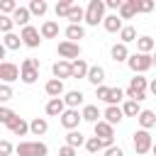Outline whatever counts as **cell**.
Masks as SVG:
<instances>
[{"label":"cell","mask_w":156,"mask_h":156,"mask_svg":"<svg viewBox=\"0 0 156 156\" xmlns=\"http://www.w3.org/2000/svg\"><path fill=\"white\" fill-rule=\"evenodd\" d=\"M146 90H149V80H146L144 76H134V78L129 80L124 95H127V100L141 102V100H146Z\"/></svg>","instance_id":"cell-1"},{"label":"cell","mask_w":156,"mask_h":156,"mask_svg":"<svg viewBox=\"0 0 156 156\" xmlns=\"http://www.w3.org/2000/svg\"><path fill=\"white\" fill-rule=\"evenodd\" d=\"M105 20V0H90L85 7V24L98 27Z\"/></svg>","instance_id":"cell-2"},{"label":"cell","mask_w":156,"mask_h":156,"mask_svg":"<svg viewBox=\"0 0 156 156\" xmlns=\"http://www.w3.org/2000/svg\"><path fill=\"white\" fill-rule=\"evenodd\" d=\"M37 78H39V58H24L20 66V80L32 85L37 83Z\"/></svg>","instance_id":"cell-3"},{"label":"cell","mask_w":156,"mask_h":156,"mask_svg":"<svg viewBox=\"0 0 156 156\" xmlns=\"http://www.w3.org/2000/svg\"><path fill=\"white\" fill-rule=\"evenodd\" d=\"M17 156H46L49 154V146L44 141H20L15 146Z\"/></svg>","instance_id":"cell-4"},{"label":"cell","mask_w":156,"mask_h":156,"mask_svg":"<svg viewBox=\"0 0 156 156\" xmlns=\"http://www.w3.org/2000/svg\"><path fill=\"white\" fill-rule=\"evenodd\" d=\"M127 66L134 71V76H141L144 71H149L151 66H154V61H151V54H129V58H127Z\"/></svg>","instance_id":"cell-5"},{"label":"cell","mask_w":156,"mask_h":156,"mask_svg":"<svg viewBox=\"0 0 156 156\" xmlns=\"http://www.w3.org/2000/svg\"><path fill=\"white\" fill-rule=\"evenodd\" d=\"M132 144H134L136 156H146V154L151 151V146H154V139H151V134H149L146 129H136L134 136H132Z\"/></svg>","instance_id":"cell-6"},{"label":"cell","mask_w":156,"mask_h":156,"mask_svg":"<svg viewBox=\"0 0 156 156\" xmlns=\"http://www.w3.org/2000/svg\"><path fill=\"white\" fill-rule=\"evenodd\" d=\"M56 51H58V56L63 61H76L80 56V44H76V41H61L56 46Z\"/></svg>","instance_id":"cell-7"},{"label":"cell","mask_w":156,"mask_h":156,"mask_svg":"<svg viewBox=\"0 0 156 156\" xmlns=\"http://www.w3.org/2000/svg\"><path fill=\"white\" fill-rule=\"evenodd\" d=\"M20 37H22V44L24 46H29V49H37L39 44H41V34H39V29L37 27H24L22 32H20Z\"/></svg>","instance_id":"cell-8"},{"label":"cell","mask_w":156,"mask_h":156,"mask_svg":"<svg viewBox=\"0 0 156 156\" xmlns=\"http://www.w3.org/2000/svg\"><path fill=\"white\" fill-rule=\"evenodd\" d=\"M0 80L2 83H15V80H20V68L12 63V61H2L0 63Z\"/></svg>","instance_id":"cell-9"},{"label":"cell","mask_w":156,"mask_h":156,"mask_svg":"<svg viewBox=\"0 0 156 156\" xmlns=\"http://www.w3.org/2000/svg\"><path fill=\"white\" fill-rule=\"evenodd\" d=\"M83 122V117H80V112L78 110H71V107H66V112L61 115V124L68 129V132H73V129H78V124Z\"/></svg>","instance_id":"cell-10"},{"label":"cell","mask_w":156,"mask_h":156,"mask_svg":"<svg viewBox=\"0 0 156 156\" xmlns=\"http://www.w3.org/2000/svg\"><path fill=\"white\" fill-rule=\"evenodd\" d=\"M93 129H95V136H98V139H102V141H115V127L107 124L105 119H100L98 124H93Z\"/></svg>","instance_id":"cell-11"},{"label":"cell","mask_w":156,"mask_h":156,"mask_svg":"<svg viewBox=\"0 0 156 156\" xmlns=\"http://www.w3.org/2000/svg\"><path fill=\"white\" fill-rule=\"evenodd\" d=\"M51 73H54V78H58V80H66V78H71V61H63V58H58V61L51 66Z\"/></svg>","instance_id":"cell-12"},{"label":"cell","mask_w":156,"mask_h":156,"mask_svg":"<svg viewBox=\"0 0 156 156\" xmlns=\"http://www.w3.org/2000/svg\"><path fill=\"white\" fill-rule=\"evenodd\" d=\"M44 110H46L49 117H61V115L66 112V102H63V98H51Z\"/></svg>","instance_id":"cell-13"},{"label":"cell","mask_w":156,"mask_h":156,"mask_svg":"<svg viewBox=\"0 0 156 156\" xmlns=\"http://www.w3.org/2000/svg\"><path fill=\"white\" fill-rule=\"evenodd\" d=\"M102 117H105V122H107V124H112V127H115V124H119V122H122L124 112H122V107H119V105H107V110L102 112Z\"/></svg>","instance_id":"cell-14"},{"label":"cell","mask_w":156,"mask_h":156,"mask_svg":"<svg viewBox=\"0 0 156 156\" xmlns=\"http://www.w3.org/2000/svg\"><path fill=\"white\" fill-rule=\"evenodd\" d=\"M110 146H115V141H102V139H98V136L85 139V149H88L93 156H98V151H105V149H110Z\"/></svg>","instance_id":"cell-15"},{"label":"cell","mask_w":156,"mask_h":156,"mask_svg":"<svg viewBox=\"0 0 156 156\" xmlns=\"http://www.w3.org/2000/svg\"><path fill=\"white\" fill-rule=\"evenodd\" d=\"M44 93H46L49 98H61V95H66V90H63V80H58V78H51V80H46V85H44Z\"/></svg>","instance_id":"cell-16"},{"label":"cell","mask_w":156,"mask_h":156,"mask_svg":"<svg viewBox=\"0 0 156 156\" xmlns=\"http://www.w3.org/2000/svg\"><path fill=\"white\" fill-rule=\"evenodd\" d=\"M136 122H139V127L141 129H151V127H156V112L154 110H141L139 112V117H136Z\"/></svg>","instance_id":"cell-17"},{"label":"cell","mask_w":156,"mask_h":156,"mask_svg":"<svg viewBox=\"0 0 156 156\" xmlns=\"http://www.w3.org/2000/svg\"><path fill=\"white\" fill-rule=\"evenodd\" d=\"M7 129H10L15 136H24V134L29 132V122H27V119H22V117L17 115V117H15V119L7 124Z\"/></svg>","instance_id":"cell-18"},{"label":"cell","mask_w":156,"mask_h":156,"mask_svg":"<svg viewBox=\"0 0 156 156\" xmlns=\"http://www.w3.org/2000/svg\"><path fill=\"white\" fill-rule=\"evenodd\" d=\"M110 56H112V61L115 63H122V61H127L129 58V49H127V44H112V49H110Z\"/></svg>","instance_id":"cell-19"},{"label":"cell","mask_w":156,"mask_h":156,"mask_svg":"<svg viewBox=\"0 0 156 156\" xmlns=\"http://www.w3.org/2000/svg\"><path fill=\"white\" fill-rule=\"evenodd\" d=\"M88 71H90V66L83 58L71 61V78H88Z\"/></svg>","instance_id":"cell-20"},{"label":"cell","mask_w":156,"mask_h":156,"mask_svg":"<svg viewBox=\"0 0 156 156\" xmlns=\"http://www.w3.org/2000/svg\"><path fill=\"white\" fill-rule=\"evenodd\" d=\"M136 2L139 0H122V7H119V20H132L136 15Z\"/></svg>","instance_id":"cell-21"},{"label":"cell","mask_w":156,"mask_h":156,"mask_svg":"<svg viewBox=\"0 0 156 156\" xmlns=\"http://www.w3.org/2000/svg\"><path fill=\"white\" fill-rule=\"evenodd\" d=\"M39 34H41V39H54V37H58V22H56V20H46V22L41 24Z\"/></svg>","instance_id":"cell-22"},{"label":"cell","mask_w":156,"mask_h":156,"mask_svg":"<svg viewBox=\"0 0 156 156\" xmlns=\"http://www.w3.org/2000/svg\"><path fill=\"white\" fill-rule=\"evenodd\" d=\"M83 93L80 90H68L66 95H63V102H66V107H71V110H78V105H83Z\"/></svg>","instance_id":"cell-23"},{"label":"cell","mask_w":156,"mask_h":156,"mask_svg":"<svg viewBox=\"0 0 156 156\" xmlns=\"http://www.w3.org/2000/svg\"><path fill=\"white\" fill-rule=\"evenodd\" d=\"M80 117L85 119V122H90V124H98L100 122V110H98V105H85L83 110H80Z\"/></svg>","instance_id":"cell-24"},{"label":"cell","mask_w":156,"mask_h":156,"mask_svg":"<svg viewBox=\"0 0 156 156\" xmlns=\"http://www.w3.org/2000/svg\"><path fill=\"white\" fill-rule=\"evenodd\" d=\"M29 132H32L34 136H44V134L49 132V122H46L44 117H34V119L29 122Z\"/></svg>","instance_id":"cell-25"},{"label":"cell","mask_w":156,"mask_h":156,"mask_svg":"<svg viewBox=\"0 0 156 156\" xmlns=\"http://www.w3.org/2000/svg\"><path fill=\"white\" fill-rule=\"evenodd\" d=\"M102 27H105V32H122V20H119V15H107L105 20H102Z\"/></svg>","instance_id":"cell-26"},{"label":"cell","mask_w":156,"mask_h":156,"mask_svg":"<svg viewBox=\"0 0 156 156\" xmlns=\"http://www.w3.org/2000/svg\"><path fill=\"white\" fill-rule=\"evenodd\" d=\"M88 80H90L95 88H100V85L105 83V68H102V66H90V71H88Z\"/></svg>","instance_id":"cell-27"},{"label":"cell","mask_w":156,"mask_h":156,"mask_svg":"<svg viewBox=\"0 0 156 156\" xmlns=\"http://www.w3.org/2000/svg\"><path fill=\"white\" fill-rule=\"evenodd\" d=\"M29 17H32V15H29V7H17L15 15H12V22L24 29V27H29Z\"/></svg>","instance_id":"cell-28"},{"label":"cell","mask_w":156,"mask_h":156,"mask_svg":"<svg viewBox=\"0 0 156 156\" xmlns=\"http://www.w3.org/2000/svg\"><path fill=\"white\" fill-rule=\"evenodd\" d=\"M83 37H85L83 24H68L66 27V41H76L78 44V39H83Z\"/></svg>","instance_id":"cell-29"},{"label":"cell","mask_w":156,"mask_h":156,"mask_svg":"<svg viewBox=\"0 0 156 156\" xmlns=\"http://www.w3.org/2000/svg\"><path fill=\"white\" fill-rule=\"evenodd\" d=\"M71 24H80V22H85V10L80 7V5H73L71 7V12H68V17H66Z\"/></svg>","instance_id":"cell-30"},{"label":"cell","mask_w":156,"mask_h":156,"mask_svg":"<svg viewBox=\"0 0 156 156\" xmlns=\"http://www.w3.org/2000/svg\"><path fill=\"white\" fill-rule=\"evenodd\" d=\"M2 46H5V49H10V51H15V49H20V46H22V37H20V34H15V32H10V34H5V39H2Z\"/></svg>","instance_id":"cell-31"},{"label":"cell","mask_w":156,"mask_h":156,"mask_svg":"<svg viewBox=\"0 0 156 156\" xmlns=\"http://www.w3.org/2000/svg\"><path fill=\"white\" fill-rule=\"evenodd\" d=\"M66 144H68V146H73V149L85 146V136H83L78 129H73V132H68V134H66Z\"/></svg>","instance_id":"cell-32"},{"label":"cell","mask_w":156,"mask_h":156,"mask_svg":"<svg viewBox=\"0 0 156 156\" xmlns=\"http://www.w3.org/2000/svg\"><path fill=\"white\" fill-rule=\"evenodd\" d=\"M122 112H124V117H139L141 107H139V102H134V100H124V102H122Z\"/></svg>","instance_id":"cell-33"},{"label":"cell","mask_w":156,"mask_h":156,"mask_svg":"<svg viewBox=\"0 0 156 156\" xmlns=\"http://www.w3.org/2000/svg\"><path fill=\"white\" fill-rule=\"evenodd\" d=\"M46 10H49V5H46L44 0H32V2H29V15L41 17V15H46Z\"/></svg>","instance_id":"cell-34"},{"label":"cell","mask_w":156,"mask_h":156,"mask_svg":"<svg viewBox=\"0 0 156 156\" xmlns=\"http://www.w3.org/2000/svg\"><path fill=\"white\" fill-rule=\"evenodd\" d=\"M136 49H139V54L154 51V39H151V37H139V39H136Z\"/></svg>","instance_id":"cell-35"},{"label":"cell","mask_w":156,"mask_h":156,"mask_svg":"<svg viewBox=\"0 0 156 156\" xmlns=\"http://www.w3.org/2000/svg\"><path fill=\"white\" fill-rule=\"evenodd\" d=\"M119 41H122V44L136 41V29H134V27H122V32H119Z\"/></svg>","instance_id":"cell-36"},{"label":"cell","mask_w":156,"mask_h":156,"mask_svg":"<svg viewBox=\"0 0 156 156\" xmlns=\"http://www.w3.org/2000/svg\"><path fill=\"white\" fill-rule=\"evenodd\" d=\"M17 7H20V5H17L15 0H2V2H0V15H7V17H12Z\"/></svg>","instance_id":"cell-37"},{"label":"cell","mask_w":156,"mask_h":156,"mask_svg":"<svg viewBox=\"0 0 156 156\" xmlns=\"http://www.w3.org/2000/svg\"><path fill=\"white\" fill-rule=\"evenodd\" d=\"M71 7H73V2L71 0H61V2H56V17H68V12H71Z\"/></svg>","instance_id":"cell-38"},{"label":"cell","mask_w":156,"mask_h":156,"mask_svg":"<svg viewBox=\"0 0 156 156\" xmlns=\"http://www.w3.org/2000/svg\"><path fill=\"white\" fill-rule=\"evenodd\" d=\"M124 100V90L122 88H112L110 90V98H107V105H119Z\"/></svg>","instance_id":"cell-39"},{"label":"cell","mask_w":156,"mask_h":156,"mask_svg":"<svg viewBox=\"0 0 156 156\" xmlns=\"http://www.w3.org/2000/svg\"><path fill=\"white\" fill-rule=\"evenodd\" d=\"M15 117H17V112H15V110H10V107H0V124H5V127H7Z\"/></svg>","instance_id":"cell-40"},{"label":"cell","mask_w":156,"mask_h":156,"mask_svg":"<svg viewBox=\"0 0 156 156\" xmlns=\"http://www.w3.org/2000/svg\"><path fill=\"white\" fill-rule=\"evenodd\" d=\"M12 27H15L12 17H7V15H0V32H2V34H10V32H12Z\"/></svg>","instance_id":"cell-41"},{"label":"cell","mask_w":156,"mask_h":156,"mask_svg":"<svg viewBox=\"0 0 156 156\" xmlns=\"http://www.w3.org/2000/svg\"><path fill=\"white\" fill-rule=\"evenodd\" d=\"M12 88L7 85V83H0V102H7V100H12Z\"/></svg>","instance_id":"cell-42"},{"label":"cell","mask_w":156,"mask_h":156,"mask_svg":"<svg viewBox=\"0 0 156 156\" xmlns=\"http://www.w3.org/2000/svg\"><path fill=\"white\" fill-rule=\"evenodd\" d=\"M110 90H112V88H107V85H100V88H95V95H98V100L107 102V98H110Z\"/></svg>","instance_id":"cell-43"},{"label":"cell","mask_w":156,"mask_h":156,"mask_svg":"<svg viewBox=\"0 0 156 156\" xmlns=\"http://www.w3.org/2000/svg\"><path fill=\"white\" fill-rule=\"evenodd\" d=\"M154 10V2L151 0H139L136 2V12H151Z\"/></svg>","instance_id":"cell-44"},{"label":"cell","mask_w":156,"mask_h":156,"mask_svg":"<svg viewBox=\"0 0 156 156\" xmlns=\"http://www.w3.org/2000/svg\"><path fill=\"white\" fill-rule=\"evenodd\" d=\"M15 149H12V144L7 141V139H0V156H10Z\"/></svg>","instance_id":"cell-45"},{"label":"cell","mask_w":156,"mask_h":156,"mask_svg":"<svg viewBox=\"0 0 156 156\" xmlns=\"http://www.w3.org/2000/svg\"><path fill=\"white\" fill-rule=\"evenodd\" d=\"M102 156H124V151H122V146H110V149H105Z\"/></svg>","instance_id":"cell-46"},{"label":"cell","mask_w":156,"mask_h":156,"mask_svg":"<svg viewBox=\"0 0 156 156\" xmlns=\"http://www.w3.org/2000/svg\"><path fill=\"white\" fill-rule=\"evenodd\" d=\"M58 156H76V149L68 146V144H63V146L58 149Z\"/></svg>","instance_id":"cell-47"},{"label":"cell","mask_w":156,"mask_h":156,"mask_svg":"<svg viewBox=\"0 0 156 156\" xmlns=\"http://www.w3.org/2000/svg\"><path fill=\"white\" fill-rule=\"evenodd\" d=\"M105 7H110V10H117V12H119L122 0H105Z\"/></svg>","instance_id":"cell-48"},{"label":"cell","mask_w":156,"mask_h":156,"mask_svg":"<svg viewBox=\"0 0 156 156\" xmlns=\"http://www.w3.org/2000/svg\"><path fill=\"white\" fill-rule=\"evenodd\" d=\"M149 90H151V95H156V78L149 83Z\"/></svg>","instance_id":"cell-49"},{"label":"cell","mask_w":156,"mask_h":156,"mask_svg":"<svg viewBox=\"0 0 156 156\" xmlns=\"http://www.w3.org/2000/svg\"><path fill=\"white\" fill-rule=\"evenodd\" d=\"M5 51H7V49H5V46H2V41H0V63H2V58H5Z\"/></svg>","instance_id":"cell-50"},{"label":"cell","mask_w":156,"mask_h":156,"mask_svg":"<svg viewBox=\"0 0 156 156\" xmlns=\"http://www.w3.org/2000/svg\"><path fill=\"white\" fill-rule=\"evenodd\" d=\"M151 154H154V156H156V141H154V146H151Z\"/></svg>","instance_id":"cell-51"},{"label":"cell","mask_w":156,"mask_h":156,"mask_svg":"<svg viewBox=\"0 0 156 156\" xmlns=\"http://www.w3.org/2000/svg\"><path fill=\"white\" fill-rule=\"evenodd\" d=\"M151 61H154V66H156V54H154V56H151Z\"/></svg>","instance_id":"cell-52"}]
</instances>
